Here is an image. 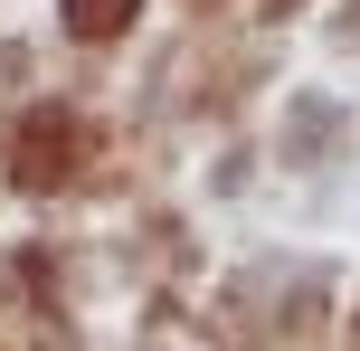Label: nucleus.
Returning <instances> with one entry per match:
<instances>
[{"label": "nucleus", "mask_w": 360, "mask_h": 351, "mask_svg": "<svg viewBox=\"0 0 360 351\" xmlns=\"http://www.w3.org/2000/svg\"><path fill=\"white\" fill-rule=\"evenodd\" d=\"M10 162H19V181H29V190H57L76 162H86V124H76L67 105H38L29 124H19V152H10Z\"/></svg>", "instance_id": "obj_1"}, {"label": "nucleus", "mask_w": 360, "mask_h": 351, "mask_svg": "<svg viewBox=\"0 0 360 351\" xmlns=\"http://www.w3.org/2000/svg\"><path fill=\"white\" fill-rule=\"evenodd\" d=\"M57 19H67V38H124L143 0H57Z\"/></svg>", "instance_id": "obj_2"}]
</instances>
